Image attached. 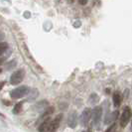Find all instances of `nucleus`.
Masks as SVG:
<instances>
[{
	"label": "nucleus",
	"mask_w": 132,
	"mask_h": 132,
	"mask_svg": "<svg viewBox=\"0 0 132 132\" xmlns=\"http://www.w3.org/2000/svg\"><path fill=\"white\" fill-rule=\"evenodd\" d=\"M131 115H132L131 108L129 106H125L124 109H123V111H122L121 116H120V126L121 127L127 126V124L129 123V121L131 119Z\"/></svg>",
	"instance_id": "obj_3"
},
{
	"label": "nucleus",
	"mask_w": 132,
	"mask_h": 132,
	"mask_svg": "<svg viewBox=\"0 0 132 132\" xmlns=\"http://www.w3.org/2000/svg\"><path fill=\"white\" fill-rule=\"evenodd\" d=\"M0 116H1V117H5V116H4V115H3V114H2L1 112H0Z\"/></svg>",
	"instance_id": "obj_22"
},
{
	"label": "nucleus",
	"mask_w": 132,
	"mask_h": 132,
	"mask_svg": "<svg viewBox=\"0 0 132 132\" xmlns=\"http://www.w3.org/2000/svg\"><path fill=\"white\" fill-rule=\"evenodd\" d=\"M82 132H92V131H90L89 129H87V130H85V131H82Z\"/></svg>",
	"instance_id": "obj_21"
},
{
	"label": "nucleus",
	"mask_w": 132,
	"mask_h": 132,
	"mask_svg": "<svg viewBox=\"0 0 132 132\" xmlns=\"http://www.w3.org/2000/svg\"><path fill=\"white\" fill-rule=\"evenodd\" d=\"M62 119H63V114H58L54 119H52L51 121V124L49 127V131L48 132H56L58 130V128L60 127V124L62 122Z\"/></svg>",
	"instance_id": "obj_6"
},
{
	"label": "nucleus",
	"mask_w": 132,
	"mask_h": 132,
	"mask_svg": "<svg viewBox=\"0 0 132 132\" xmlns=\"http://www.w3.org/2000/svg\"><path fill=\"white\" fill-rule=\"evenodd\" d=\"M121 101H122V96H121V93L116 92L113 94V104L115 107H119L121 104Z\"/></svg>",
	"instance_id": "obj_10"
},
{
	"label": "nucleus",
	"mask_w": 132,
	"mask_h": 132,
	"mask_svg": "<svg viewBox=\"0 0 132 132\" xmlns=\"http://www.w3.org/2000/svg\"><path fill=\"white\" fill-rule=\"evenodd\" d=\"M4 86H5V81H0V90H2Z\"/></svg>",
	"instance_id": "obj_19"
},
{
	"label": "nucleus",
	"mask_w": 132,
	"mask_h": 132,
	"mask_svg": "<svg viewBox=\"0 0 132 132\" xmlns=\"http://www.w3.org/2000/svg\"><path fill=\"white\" fill-rule=\"evenodd\" d=\"M23 104H24V101H20L18 103H16L13 107V110H12L13 114H19L23 109Z\"/></svg>",
	"instance_id": "obj_13"
},
{
	"label": "nucleus",
	"mask_w": 132,
	"mask_h": 132,
	"mask_svg": "<svg viewBox=\"0 0 132 132\" xmlns=\"http://www.w3.org/2000/svg\"><path fill=\"white\" fill-rule=\"evenodd\" d=\"M54 111H55V108H54L53 106H49L48 108H47L46 110L44 111V112L42 113L41 115H40L39 119L37 120V124H40L43 120H45L46 118H48V117H50L52 114L54 113Z\"/></svg>",
	"instance_id": "obj_8"
},
{
	"label": "nucleus",
	"mask_w": 132,
	"mask_h": 132,
	"mask_svg": "<svg viewBox=\"0 0 132 132\" xmlns=\"http://www.w3.org/2000/svg\"><path fill=\"white\" fill-rule=\"evenodd\" d=\"M115 130H116V123H113L107 128V130H105V132H115Z\"/></svg>",
	"instance_id": "obj_16"
},
{
	"label": "nucleus",
	"mask_w": 132,
	"mask_h": 132,
	"mask_svg": "<svg viewBox=\"0 0 132 132\" xmlns=\"http://www.w3.org/2000/svg\"><path fill=\"white\" fill-rule=\"evenodd\" d=\"M101 116H102V108H101V106L94 107L93 109V113H92V119H93V124L95 127L98 126Z\"/></svg>",
	"instance_id": "obj_5"
},
{
	"label": "nucleus",
	"mask_w": 132,
	"mask_h": 132,
	"mask_svg": "<svg viewBox=\"0 0 132 132\" xmlns=\"http://www.w3.org/2000/svg\"><path fill=\"white\" fill-rule=\"evenodd\" d=\"M68 125L71 128H75L78 125V114L76 111H73L68 116Z\"/></svg>",
	"instance_id": "obj_7"
},
{
	"label": "nucleus",
	"mask_w": 132,
	"mask_h": 132,
	"mask_svg": "<svg viewBox=\"0 0 132 132\" xmlns=\"http://www.w3.org/2000/svg\"><path fill=\"white\" fill-rule=\"evenodd\" d=\"M51 116L46 118L45 120H43L41 123L38 126V132H48L49 131V127H50V124H51Z\"/></svg>",
	"instance_id": "obj_9"
},
{
	"label": "nucleus",
	"mask_w": 132,
	"mask_h": 132,
	"mask_svg": "<svg viewBox=\"0 0 132 132\" xmlns=\"http://www.w3.org/2000/svg\"><path fill=\"white\" fill-rule=\"evenodd\" d=\"M79 3L80 5H86L87 3V0H79Z\"/></svg>",
	"instance_id": "obj_18"
},
{
	"label": "nucleus",
	"mask_w": 132,
	"mask_h": 132,
	"mask_svg": "<svg viewBox=\"0 0 132 132\" xmlns=\"http://www.w3.org/2000/svg\"><path fill=\"white\" fill-rule=\"evenodd\" d=\"M97 101H98V96H97L95 93H93V94L89 96L88 102H89V103H92V104H95Z\"/></svg>",
	"instance_id": "obj_14"
},
{
	"label": "nucleus",
	"mask_w": 132,
	"mask_h": 132,
	"mask_svg": "<svg viewBox=\"0 0 132 132\" xmlns=\"http://www.w3.org/2000/svg\"><path fill=\"white\" fill-rule=\"evenodd\" d=\"M7 49H8V44L4 43V42H1L0 43V56L4 53Z\"/></svg>",
	"instance_id": "obj_15"
},
{
	"label": "nucleus",
	"mask_w": 132,
	"mask_h": 132,
	"mask_svg": "<svg viewBox=\"0 0 132 132\" xmlns=\"http://www.w3.org/2000/svg\"><path fill=\"white\" fill-rule=\"evenodd\" d=\"M131 125H132V122H131Z\"/></svg>",
	"instance_id": "obj_24"
},
{
	"label": "nucleus",
	"mask_w": 132,
	"mask_h": 132,
	"mask_svg": "<svg viewBox=\"0 0 132 132\" xmlns=\"http://www.w3.org/2000/svg\"><path fill=\"white\" fill-rule=\"evenodd\" d=\"M1 72H2V70H1V69H0V73H1Z\"/></svg>",
	"instance_id": "obj_23"
},
{
	"label": "nucleus",
	"mask_w": 132,
	"mask_h": 132,
	"mask_svg": "<svg viewBox=\"0 0 132 132\" xmlns=\"http://www.w3.org/2000/svg\"><path fill=\"white\" fill-rule=\"evenodd\" d=\"M92 113H93V110L90 108H85L84 111L81 112L80 116H79V123L81 126H86L88 124L89 120L92 118Z\"/></svg>",
	"instance_id": "obj_4"
},
{
	"label": "nucleus",
	"mask_w": 132,
	"mask_h": 132,
	"mask_svg": "<svg viewBox=\"0 0 132 132\" xmlns=\"http://www.w3.org/2000/svg\"><path fill=\"white\" fill-rule=\"evenodd\" d=\"M39 95V90L37 88L35 89H31L30 93H28V98H27V101H34L35 99L38 97Z\"/></svg>",
	"instance_id": "obj_11"
},
{
	"label": "nucleus",
	"mask_w": 132,
	"mask_h": 132,
	"mask_svg": "<svg viewBox=\"0 0 132 132\" xmlns=\"http://www.w3.org/2000/svg\"><path fill=\"white\" fill-rule=\"evenodd\" d=\"M25 78V71L23 69H19L16 72H14L11 77H10V84L12 86H17L20 82L23 81V79Z\"/></svg>",
	"instance_id": "obj_2"
},
{
	"label": "nucleus",
	"mask_w": 132,
	"mask_h": 132,
	"mask_svg": "<svg viewBox=\"0 0 132 132\" xmlns=\"http://www.w3.org/2000/svg\"><path fill=\"white\" fill-rule=\"evenodd\" d=\"M15 66H16V62H15V61H12V63H9V64L6 65V69L7 70H11V69H13Z\"/></svg>",
	"instance_id": "obj_17"
},
{
	"label": "nucleus",
	"mask_w": 132,
	"mask_h": 132,
	"mask_svg": "<svg viewBox=\"0 0 132 132\" xmlns=\"http://www.w3.org/2000/svg\"><path fill=\"white\" fill-rule=\"evenodd\" d=\"M30 90H31L30 87L27 86H18V87L14 88V89H12V90L10 92V96H11V98H13V99L22 98V97L28 95V93H30Z\"/></svg>",
	"instance_id": "obj_1"
},
{
	"label": "nucleus",
	"mask_w": 132,
	"mask_h": 132,
	"mask_svg": "<svg viewBox=\"0 0 132 132\" xmlns=\"http://www.w3.org/2000/svg\"><path fill=\"white\" fill-rule=\"evenodd\" d=\"M4 61H5V59H4V58H2V59H0V66H1V65H2L3 63H4Z\"/></svg>",
	"instance_id": "obj_20"
},
{
	"label": "nucleus",
	"mask_w": 132,
	"mask_h": 132,
	"mask_svg": "<svg viewBox=\"0 0 132 132\" xmlns=\"http://www.w3.org/2000/svg\"><path fill=\"white\" fill-rule=\"evenodd\" d=\"M49 106L50 105H49V103H48L47 100H42V101H40L39 103L36 104V109L39 110V111H41V110H44L45 111Z\"/></svg>",
	"instance_id": "obj_12"
}]
</instances>
